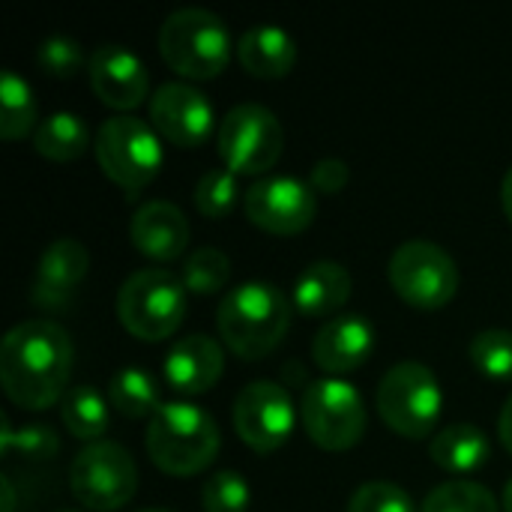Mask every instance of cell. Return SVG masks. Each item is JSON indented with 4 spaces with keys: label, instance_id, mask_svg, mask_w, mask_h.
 Masks as SVG:
<instances>
[{
    "label": "cell",
    "instance_id": "6da1fadb",
    "mask_svg": "<svg viewBox=\"0 0 512 512\" xmlns=\"http://www.w3.org/2000/svg\"><path fill=\"white\" fill-rule=\"evenodd\" d=\"M72 339L48 318L15 324L0 345V384L6 399L21 411H48L69 393Z\"/></svg>",
    "mask_w": 512,
    "mask_h": 512
},
{
    "label": "cell",
    "instance_id": "7a4b0ae2",
    "mask_svg": "<svg viewBox=\"0 0 512 512\" xmlns=\"http://www.w3.org/2000/svg\"><path fill=\"white\" fill-rule=\"evenodd\" d=\"M288 327L291 306L273 282H243L231 288L216 312L222 345L246 363L273 354L288 336Z\"/></svg>",
    "mask_w": 512,
    "mask_h": 512
},
{
    "label": "cell",
    "instance_id": "3957f363",
    "mask_svg": "<svg viewBox=\"0 0 512 512\" xmlns=\"http://www.w3.org/2000/svg\"><path fill=\"white\" fill-rule=\"evenodd\" d=\"M147 456L168 477H192L213 465L222 435L216 420L189 402L162 405L147 423Z\"/></svg>",
    "mask_w": 512,
    "mask_h": 512
},
{
    "label": "cell",
    "instance_id": "277c9868",
    "mask_svg": "<svg viewBox=\"0 0 512 512\" xmlns=\"http://www.w3.org/2000/svg\"><path fill=\"white\" fill-rule=\"evenodd\" d=\"M231 51V33L210 9H177L159 27V54L183 78L207 81L222 75L231 63Z\"/></svg>",
    "mask_w": 512,
    "mask_h": 512
},
{
    "label": "cell",
    "instance_id": "5b68a950",
    "mask_svg": "<svg viewBox=\"0 0 512 512\" xmlns=\"http://www.w3.org/2000/svg\"><path fill=\"white\" fill-rule=\"evenodd\" d=\"M186 297L180 276L165 267H144L120 285L117 321L138 342H165L186 318Z\"/></svg>",
    "mask_w": 512,
    "mask_h": 512
},
{
    "label": "cell",
    "instance_id": "8992f818",
    "mask_svg": "<svg viewBox=\"0 0 512 512\" xmlns=\"http://www.w3.org/2000/svg\"><path fill=\"white\" fill-rule=\"evenodd\" d=\"M375 408L399 438L423 441L435 432L444 408V393L435 372L417 360L396 363L378 384Z\"/></svg>",
    "mask_w": 512,
    "mask_h": 512
},
{
    "label": "cell",
    "instance_id": "52a82bcc",
    "mask_svg": "<svg viewBox=\"0 0 512 512\" xmlns=\"http://www.w3.org/2000/svg\"><path fill=\"white\" fill-rule=\"evenodd\" d=\"M93 150L102 174L126 192L150 186L162 171V138L132 114L108 117L96 129Z\"/></svg>",
    "mask_w": 512,
    "mask_h": 512
},
{
    "label": "cell",
    "instance_id": "ba28073f",
    "mask_svg": "<svg viewBox=\"0 0 512 512\" xmlns=\"http://www.w3.org/2000/svg\"><path fill=\"white\" fill-rule=\"evenodd\" d=\"M216 150L222 165L237 177L267 174L285 150V129L270 108L243 102L219 120Z\"/></svg>",
    "mask_w": 512,
    "mask_h": 512
},
{
    "label": "cell",
    "instance_id": "9c48e42d",
    "mask_svg": "<svg viewBox=\"0 0 512 512\" xmlns=\"http://www.w3.org/2000/svg\"><path fill=\"white\" fill-rule=\"evenodd\" d=\"M300 423L315 447L327 453L354 450L366 435L363 396L342 378H318L303 393Z\"/></svg>",
    "mask_w": 512,
    "mask_h": 512
},
{
    "label": "cell",
    "instance_id": "30bf717a",
    "mask_svg": "<svg viewBox=\"0 0 512 512\" xmlns=\"http://www.w3.org/2000/svg\"><path fill=\"white\" fill-rule=\"evenodd\" d=\"M387 276L393 291L420 312L444 309L459 291L456 261L432 240L402 243L387 264Z\"/></svg>",
    "mask_w": 512,
    "mask_h": 512
},
{
    "label": "cell",
    "instance_id": "8fae6325",
    "mask_svg": "<svg viewBox=\"0 0 512 512\" xmlns=\"http://www.w3.org/2000/svg\"><path fill=\"white\" fill-rule=\"evenodd\" d=\"M69 489L78 504L93 512L126 507L138 492V465L126 447L111 441L87 444L69 468Z\"/></svg>",
    "mask_w": 512,
    "mask_h": 512
},
{
    "label": "cell",
    "instance_id": "7c38bea8",
    "mask_svg": "<svg viewBox=\"0 0 512 512\" xmlns=\"http://www.w3.org/2000/svg\"><path fill=\"white\" fill-rule=\"evenodd\" d=\"M231 423L237 438L258 456H270L282 450L294 432L297 408L291 393L276 381H252L246 384L231 411Z\"/></svg>",
    "mask_w": 512,
    "mask_h": 512
},
{
    "label": "cell",
    "instance_id": "4fadbf2b",
    "mask_svg": "<svg viewBox=\"0 0 512 512\" xmlns=\"http://www.w3.org/2000/svg\"><path fill=\"white\" fill-rule=\"evenodd\" d=\"M246 219L273 234V237H294L303 234L315 222V192L297 177H264L252 183L243 195Z\"/></svg>",
    "mask_w": 512,
    "mask_h": 512
},
{
    "label": "cell",
    "instance_id": "5bb4252c",
    "mask_svg": "<svg viewBox=\"0 0 512 512\" xmlns=\"http://www.w3.org/2000/svg\"><path fill=\"white\" fill-rule=\"evenodd\" d=\"M150 123L156 135L174 147H201L213 135V105L198 87L171 81L150 99Z\"/></svg>",
    "mask_w": 512,
    "mask_h": 512
},
{
    "label": "cell",
    "instance_id": "9a60e30c",
    "mask_svg": "<svg viewBox=\"0 0 512 512\" xmlns=\"http://www.w3.org/2000/svg\"><path fill=\"white\" fill-rule=\"evenodd\" d=\"M90 270V252L75 237L54 240L42 255L33 276L30 300L42 312H66Z\"/></svg>",
    "mask_w": 512,
    "mask_h": 512
},
{
    "label": "cell",
    "instance_id": "2e32d148",
    "mask_svg": "<svg viewBox=\"0 0 512 512\" xmlns=\"http://www.w3.org/2000/svg\"><path fill=\"white\" fill-rule=\"evenodd\" d=\"M87 75L99 102L117 111L138 108L150 90L147 66L126 45H99L87 57Z\"/></svg>",
    "mask_w": 512,
    "mask_h": 512
},
{
    "label": "cell",
    "instance_id": "e0dca14e",
    "mask_svg": "<svg viewBox=\"0 0 512 512\" xmlns=\"http://www.w3.org/2000/svg\"><path fill=\"white\" fill-rule=\"evenodd\" d=\"M375 351V330L363 315H336L312 339V363L330 378L357 372Z\"/></svg>",
    "mask_w": 512,
    "mask_h": 512
},
{
    "label": "cell",
    "instance_id": "ac0fdd59",
    "mask_svg": "<svg viewBox=\"0 0 512 512\" xmlns=\"http://www.w3.org/2000/svg\"><path fill=\"white\" fill-rule=\"evenodd\" d=\"M225 372V351L213 336L192 333L177 339L165 357V381L183 396L210 393Z\"/></svg>",
    "mask_w": 512,
    "mask_h": 512
},
{
    "label": "cell",
    "instance_id": "d6986e66",
    "mask_svg": "<svg viewBox=\"0 0 512 512\" xmlns=\"http://www.w3.org/2000/svg\"><path fill=\"white\" fill-rule=\"evenodd\" d=\"M129 237H132V246L150 258V261H159V264H168V261H177L186 246H189V219L186 213L171 204V201H147L135 210L132 216V225H129Z\"/></svg>",
    "mask_w": 512,
    "mask_h": 512
},
{
    "label": "cell",
    "instance_id": "ffe728a7",
    "mask_svg": "<svg viewBox=\"0 0 512 512\" xmlns=\"http://www.w3.org/2000/svg\"><path fill=\"white\" fill-rule=\"evenodd\" d=\"M351 273L336 261L309 264L294 282V309L306 318H330L351 300Z\"/></svg>",
    "mask_w": 512,
    "mask_h": 512
},
{
    "label": "cell",
    "instance_id": "44dd1931",
    "mask_svg": "<svg viewBox=\"0 0 512 512\" xmlns=\"http://www.w3.org/2000/svg\"><path fill=\"white\" fill-rule=\"evenodd\" d=\"M237 57L240 66L252 75V78H285L294 63H297V45L291 39V33H285L276 24H258L249 27L240 42H237Z\"/></svg>",
    "mask_w": 512,
    "mask_h": 512
},
{
    "label": "cell",
    "instance_id": "7402d4cb",
    "mask_svg": "<svg viewBox=\"0 0 512 512\" xmlns=\"http://www.w3.org/2000/svg\"><path fill=\"white\" fill-rule=\"evenodd\" d=\"M489 438L483 435V429L471 426V423H456L447 426L441 432H435L432 444H429V456L432 462L456 477L474 474L489 462Z\"/></svg>",
    "mask_w": 512,
    "mask_h": 512
},
{
    "label": "cell",
    "instance_id": "603a6c76",
    "mask_svg": "<svg viewBox=\"0 0 512 512\" xmlns=\"http://www.w3.org/2000/svg\"><path fill=\"white\" fill-rule=\"evenodd\" d=\"M33 147L48 162H72L90 147V129L87 123L72 111H57L45 117L33 132Z\"/></svg>",
    "mask_w": 512,
    "mask_h": 512
},
{
    "label": "cell",
    "instance_id": "cb8c5ba5",
    "mask_svg": "<svg viewBox=\"0 0 512 512\" xmlns=\"http://www.w3.org/2000/svg\"><path fill=\"white\" fill-rule=\"evenodd\" d=\"M60 420L72 438L96 444L108 432L111 414L108 402L93 387H72L60 402Z\"/></svg>",
    "mask_w": 512,
    "mask_h": 512
},
{
    "label": "cell",
    "instance_id": "d4e9b609",
    "mask_svg": "<svg viewBox=\"0 0 512 512\" xmlns=\"http://www.w3.org/2000/svg\"><path fill=\"white\" fill-rule=\"evenodd\" d=\"M108 402L126 420H153V414L162 408L153 375L141 369H120L108 384Z\"/></svg>",
    "mask_w": 512,
    "mask_h": 512
},
{
    "label": "cell",
    "instance_id": "484cf974",
    "mask_svg": "<svg viewBox=\"0 0 512 512\" xmlns=\"http://www.w3.org/2000/svg\"><path fill=\"white\" fill-rule=\"evenodd\" d=\"M36 96L24 78L12 69L0 75V135L6 141H18L36 126Z\"/></svg>",
    "mask_w": 512,
    "mask_h": 512
},
{
    "label": "cell",
    "instance_id": "4316f807",
    "mask_svg": "<svg viewBox=\"0 0 512 512\" xmlns=\"http://www.w3.org/2000/svg\"><path fill=\"white\" fill-rule=\"evenodd\" d=\"M228 279H231V261L222 249H213V246L195 249L180 267V282L195 297L219 294L228 285Z\"/></svg>",
    "mask_w": 512,
    "mask_h": 512
},
{
    "label": "cell",
    "instance_id": "83f0119b",
    "mask_svg": "<svg viewBox=\"0 0 512 512\" xmlns=\"http://www.w3.org/2000/svg\"><path fill=\"white\" fill-rule=\"evenodd\" d=\"M420 512H501V504L474 480H450L426 495Z\"/></svg>",
    "mask_w": 512,
    "mask_h": 512
},
{
    "label": "cell",
    "instance_id": "f1b7e54d",
    "mask_svg": "<svg viewBox=\"0 0 512 512\" xmlns=\"http://www.w3.org/2000/svg\"><path fill=\"white\" fill-rule=\"evenodd\" d=\"M471 363L489 381H512V330H483L474 336Z\"/></svg>",
    "mask_w": 512,
    "mask_h": 512
},
{
    "label": "cell",
    "instance_id": "f546056e",
    "mask_svg": "<svg viewBox=\"0 0 512 512\" xmlns=\"http://www.w3.org/2000/svg\"><path fill=\"white\" fill-rule=\"evenodd\" d=\"M195 207L207 219H225L237 207V174L222 168H210L195 186Z\"/></svg>",
    "mask_w": 512,
    "mask_h": 512
},
{
    "label": "cell",
    "instance_id": "4dcf8cb0",
    "mask_svg": "<svg viewBox=\"0 0 512 512\" xmlns=\"http://www.w3.org/2000/svg\"><path fill=\"white\" fill-rule=\"evenodd\" d=\"M0 426H3V432H0V450L3 453H18V456L33 459V462H45V459H54L60 450V441H57L51 426L33 423V426L12 429L9 417H3Z\"/></svg>",
    "mask_w": 512,
    "mask_h": 512
},
{
    "label": "cell",
    "instance_id": "1f68e13d",
    "mask_svg": "<svg viewBox=\"0 0 512 512\" xmlns=\"http://www.w3.org/2000/svg\"><path fill=\"white\" fill-rule=\"evenodd\" d=\"M252 501L249 483L237 471H216L201 486V507L204 512H246Z\"/></svg>",
    "mask_w": 512,
    "mask_h": 512
},
{
    "label": "cell",
    "instance_id": "d6a6232c",
    "mask_svg": "<svg viewBox=\"0 0 512 512\" xmlns=\"http://www.w3.org/2000/svg\"><path fill=\"white\" fill-rule=\"evenodd\" d=\"M348 512H417L414 510V501L411 495L396 486V483H387V480H372V483H363L351 501H348Z\"/></svg>",
    "mask_w": 512,
    "mask_h": 512
},
{
    "label": "cell",
    "instance_id": "836d02e7",
    "mask_svg": "<svg viewBox=\"0 0 512 512\" xmlns=\"http://www.w3.org/2000/svg\"><path fill=\"white\" fill-rule=\"evenodd\" d=\"M36 63L45 75L51 78H72L81 72L84 66V54H81V45L75 39H66V36H51L45 39L39 48H36Z\"/></svg>",
    "mask_w": 512,
    "mask_h": 512
},
{
    "label": "cell",
    "instance_id": "e575fe53",
    "mask_svg": "<svg viewBox=\"0 0 512 512\" xmlns=\"http://www.w3.org/2000/svg\"><path fill=\"white\" fill-rule=\"evenodd\" d=\"M348 165L336 156H327V159H318L312 165V174H309V186L321 195H339L345 186H348Z\"/></svg>",
    "mask_w": 512,
    "mask_h": 512
},
{
    "label": "cell",
    "instance_id": "d590c367",
    "mask_svg": "<svg viewBox=\"0 0 512 512\" xmlns=\"http://www.w3.org/2000/svg\"><path fill=\"white\" fill-rule=\"evenodd\" d=\"M498 438H501L504 450L512 456V396L507 399V405H504V411L498 417Z\"/></svg>",
    "mask_w": 512,
    "mask_h": 512
},
{
    "label": "cell",
    "instance_id": "8d00e7d4",
    "mask_svg": "<svg viewBox=\"0 0 512 512\" xmlns=\"http://www.w3.org/2000/svg\"><path fill=\"white\" fill-rule=\"evenodd\" d=\"M501 207H504L507 219L512 222V168L504 174V180H501Z\"/></svg>",
    "mask_w": 512,
    "mask_h": 512
},
{
    "label": "cell",
    "instance_id": "74e56055",
    "mask_svg": "<svg viewBox=\"0 0 512 512\" xmlns=\"http://www.w3.org/2000/svg\"><path fill=\"white\" fill-rule=\"evenodd\" d=\"M0 489H3V510L0 512H12L15 510V492H12V480H9V477H0Z\"/></svg>",
    "mask_w": 512,
    "mask_h": 512
},
{
    "label": "cell",
    "instance_id": "f35d334b",
    "mask_svg": "<svg viewBox=\"0 0 512 512\" xmlns=\"http://www.w3.org/2000/svg\"><path fill=\"white\" fill-rule=\"evenodd\" d=\"M504 512H512V480L507 483V489H504Z\"/></svg>",
    "mask_w": 512,
    "mask_h": 512
},
{
    "label": "cell",
    "instance_id": "ab89813d",
    "mask_svg": "<svg viewBox=\"0 0 512 512\" xmlns=\"http://www.w3.org/2000/svg\"><path fill=\"white\" fill-rule=\"evenodd\" d=\"M141 512H174V510H162V507H153V510H141Z\"/></svg>",
    "mask_w": 512,
    "mask_h": 512
},
{
    "label": "cell",
    "instance_id": "60d3db41",
    "mask_svg": "<svg viewBox=\"0 0 512 512\" xmlns=\"http://www.w3.org/2000/svg\"><path fill=\"white\" fill-rule=\"evenodd\" d=\"M54 512H78V510H54Z\"/></svg>",
    "mask_w": 512,
    "mask_h": 512
}]
</instances>
